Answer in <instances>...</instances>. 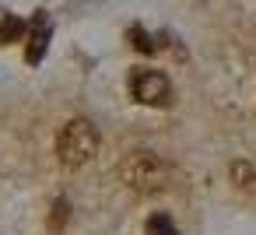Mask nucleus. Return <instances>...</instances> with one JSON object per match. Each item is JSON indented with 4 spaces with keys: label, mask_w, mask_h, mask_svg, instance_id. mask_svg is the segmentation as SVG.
Wrapping results in <instances>:
<instances>
[{
    "label": "nucleus",
    "mask_w": 256,
    "mask_h": 235,
    "mask_svg": "<svg viewBox=\"0 0 256 235\" xmlns=\"http://www.w3.org/2000/svg\"><path fill=\"white\" fill-rule=\"evenodd\" d=\"M46 42H50V22L39 14V18L32 22V36H28V50H25L28 64H39V60H42V53H46Z\"/></svg>",
    "instance_id": "nucleus-4"
},
{
    "label": "nucleus",
    "mask_w": 256,
    "mask_h": 235,
    "mask_svg": "<svg viewBox=\"0 0 256 235\" xmlns=\"http://www.w3.org/2000/svg\"><path fill=\"white\" fill-rule=\"evenodd\" d=\"M144 235H179V232H176V224H172V218H168V214H151V218H148Z\"/></svg>",
    "instance_id": "nucleus-6"
},
{
    "label": "nucleus",
    "mask_w": 256,
    "mask_h": 235,
    "mask_svg": "<svg viewBox=\"0 0 256 235\" xmlns=\"http://www.w3.org/2000/svg\"><path fill=\"white\" fill-rule=\"evenodd\" d=\"M98 151V130L88 120H70L64 123V130L56 134V158L67 168H81L95 158Z\"/></svg>",
    "instance_id": "nucleus-2"
},
{
    "label": "nucleus",
    "mask_w": 256,
    "mask_h": 235,
    "mask_svg": "<svg viewBox=\"0 0 256 235\" xmlns=\"http://www.w3.org/2000/svg\"><path fill=\"white\" fill-rule=\"evenodd\" d=\"M232 182H235L242 193H256V168L246 165V162H235V165H232Z\"/></svg>",
    "instance_id": "nucleus-5"
},
{
    "label": "nucleus",
    "mask_w": 256,
    "mask_h": 235,
    "mask_svg": "<svg viewBox=\"0 0 256 235\" xmlns=\"http://www.w3.org/2000/svg\"><path fill=\"white\" fill-rule=\"evenodd\" d=\"M120 179L134 190V193H162L172 186V165L148 148H134L123 154L120 162Z\"/></svg>",
    "instance_id": "nucleus-1"
},
{
    "label": "nucleus",
    "mask_w": 256,
    "mask_h": 235,
    "mask_svg": "<svg viewBox=\"0 0 256 235\" xmlns=\"http://www.w3.org/2000/svg\"><path fill=\"white\" fill-rule=\"evenodd\" d=\"M130 95L144 106H168L172 102V81L162 70L140 67V70L130 74Z\"/></svg>",
    "instance_id": "nucleus-3"
}]
</instances>
